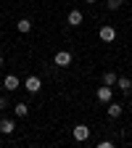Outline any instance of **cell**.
Masks as SVG:
<instances>
[{
    "mask_svg": "<svg viewBox=\"0 0 132 148\" xmlns=\"http://www.w3.org/2000/svg\"><path fill=\"white\" fill-rule=\"evenodd\" d=\"M116 85H119V90L124 92V95H132V82H129L127 77H119V79H116Z\"/></svg>",
    "mask_w": 132,
    "mask_h": 148,
    "instance_id": "obj_6",
    "label": "cell"
},
{
    "mask_svg": "<svg viewBox=\"0 0 132 148\" xmlns=\"http://www.w3.org/2000/svg\"><path fill=\"white\" fill-rule=\"evenodd\" d=\"M0 66H3V56H0Z\"/></svg>",
    "mask_w": 132,
    "mask_h": 148,
    "instance_id": "obj_16",
    "label": "cell"
},
{
    "mask_svg": "<svg viewBox=\"0 0 132 148\" xmlns=\"http://www.w3.org/2000/svg\"><path fill=\"white\" fill-rule=\"evenodd\" d=\"M122 3H127V0H108L106 5H108V11H116V8H119Z\"/></svg>",
    "mask_w": 132,
    "mask_h": 148,
    "instance_id": "obj_14",
    "label": "cell"
},
{
    "mask_svg": "<svg viewBox=\"0 0 132 148\" xmlns=\"http://www.w3.org/2000/svg\"><path fill=\"white\" fill-rule=\"evenodd\" d=\"M82 11H77V8H74V11H69V27H79L82 24Z\"/></svg>",
    "mask_w": 132,
    "mask_h": 148,
    "instance_id": "obj_5",
    "label": "cell"
},
{
    "mask_svg": "<svg viewBox=\"0 0 132 148\" xmlns=\"http://www.w3.org/2000/svg\"><path fill=\"white\" fill-rule=\"evenodd\" d=\"M95 95H98V101H101V103H111V87H108V85L98 87V92H95Z\"/></svg>",
    "mask_w": 132,
    "mask_h": 148,
    "instance_id": "obj_4",
    "label": "cell"
},
{
    "mask_svg": "<svg viewBox=\"0 0 132 148\" xmlns=\"http://www.w3.org/2000/svg\"><path fill=\"white\" fill-rule=\"evenodd\" d=\"M87 138H90V127H87V124H77V127H74V140L82 143V140H87Z\"/></svg>",
    "mask_w": 132,
    "mask_h": 148,
    "instance_id": "obj_2",
    "label": "cell"
},
{
    "mask_svg": "<svg viewBox=\"0 0 132 148\" xmlns=\"http://www.w3.org/2000/svg\"><path fill=\"white\" fill-rule=\"evenodd\" d=\"M101 40H103V42H114V40H116V29L111 27V24L101 27Z\"/></svg>",
    "mask_w": 132,
    "mask_h": 148,
    "instance_id": "obj_1",
    "label": "cell"
},
{
    "mask_svg": "<svg viewBox=\"0 0 132 148\" xmlns=\"http://www.w3.org/2000/svg\"><path fill=\"white\" fill-rule=\"evenodd\" d=\"M16 29H18V32H24V34H27V32L32 29V21H29V18H21V21H18V24H16Z\"/></svg>",
    "mask_w": 132,
    "mask_h": 148,
    "instance_id": "obj_13",
    "label": "cell"
},
{
    "mask_svg": "<svg viewBox=\"0 0 132 148\" xmlns=\"http://www.w3.org/2000/svg\"><path fill=\"white\" fill-rule=\"evenodd\" d=\"M71 64V53L69 50H58L55 53V66H69Z\"/></svg>",
    "mask_w": 132,
    "mask_h": 148,
    "instance_id": "obj_3",
    "label": "cell"
},
{
    "mask_svg": "<svg viewBox=\"0 0 132 148\" xmlns=\"http://www.w3.org/2000/svg\"><path fill=\"white\" fill-rule=\"evenodd\" d=\"M116 79H119V77H116L114 71H106V74H103V85H108V87H114V85H116Z\"/></svg>",
    "mask_w": 132,
    "mask_h": 148,
    "instance_id": "obj_11",
    "label": "cell"
},
{
    "mask_svg": "<svg viewBox=\"0 0 132 148\" xmlns=\"http://www.w3.org/2000/svg\"><path fill=\"white\" fill-rule=\"evenodd\" d=\"M13 119H3V122H0V132H3V135H11L13 132Z\"/></svg>",
    "mask_w": 132,
    "mask_h": 148,
    "instance_id": "obj_9",
    "label": "cell"
},
{
    "mask_svg": "<svg viewBox=\"0 0 132 148\" xmlns=\"http://www.w3.org/2000/svg\"><path fill=\"white\" fill-rule=\"evenodd\" d=\"M0 108H5V98L3 95H0Z\"/></svg>",
    "mask_w": 132,
    "mask_h": 148,
    "instance_id": "obj_15",
    "label": "cell"
},
{
    "mask_svg": "<svg viewBox=\"0 0 132 148\" xmlns=\"http://www.w3.org/2000/svg\"><path fill=\"white\" fill-rule=\"evenodd\" d=\"M3 87L5 90H18V77H16V74H8L5 82H3Z\"/></svg>",
    "mask_w": 132,
    "mask_h": 148,
    "instance_id": "obj_8",
    "label": "cell"
},
{
    "mask_svg": "<svg viewBox=\"0 0 132 148\" xmlns=\"http://www.w3.org/2000/svg\"><path fill=\"white\" fill-rule=\"evenodd\" d=\"M13 111H16V116H21V119H24V116L29 114V106H27V103H16Z\"/></svg>",
    "mask_w": 132,
    "mask_h": 148,
    "instance_id": "obj_12",
    "label": "cell"
},
{
    "mask_svg": "<svg viewBox=\"0 0 132 148\" xmlns=\"http://www.w3.org/2000/svg\"><path fill=\"white\" fill-rule=\"evenodd\" d=\"M87 3H95V0H87Z\"/></svg>",
    "mask_w": 132,
    "mask_h": 148,
    "instance_id": "obj_17",
    "label": "cell"
},
{
    "mask_svg": "<svg viewBox=\"0 0 132 148\" xmlns=\"http://www.w3.org/2000/svg\"><path fill=\"white\" fill-rule=\"evenodd\" d=\"M106 111H108V119H119L124 108H122L119 103H108V108H106Z\"/></svg>",
    "mask_w": 132,
    "mask_h": 148,
    "instance_id": "obj_7",
    "label": "cell"
},
{
    "mask_svg": "<svg viewBox=\"0 0 132 148\" xmlns=\"http://www.w3.org/2000/svg\"><path fill=\"white\" fill-rule=\"evenodd\" d=\"M29 92H37V90H40V79H37V77H27V85H24Z\"/></svg>",
    "mask_w": 132,
    "mask_h": 148,
    "instance_id": "obj_10",
    "label": "cell"
}]
</instances>
